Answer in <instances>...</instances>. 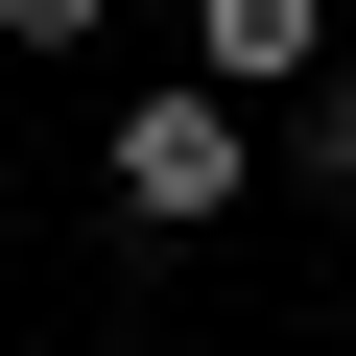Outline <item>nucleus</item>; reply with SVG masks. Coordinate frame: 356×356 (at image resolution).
Wrapping results in <instances>:
<instances>
[{
  "label": "nucleus",
  "mask_w": 356,
  "mask_h": 356,
  "mask_svg": "<svg viewBox=\"0 0 356 356\" xmlns=\"http://www.w3.org/2000/svg\"><path fill=\"white\" fill-rule=\"evenodd\" d=\"M238 191H261V119H238L214 72L119 95V214H166V238H191V214H238Z\"/></svg>",
  "instance_id": "obj_1"
},
{
  "label": "nucleus",
  "mask_w": 356,
  "mask_h": 356,
  "mask_svg": "<svg viewBox=\"0 0 356 356\" xmlns=\"http://www.w3.org/2000/svg\"><path fill=\"white\" fill-rule=\"evenodd\" d=\"M191 72H214L238 119H285V95L332 72V0H191Z\"/></svg>",
  "instance_id": "obj_2"
},
{
  "label": "nucleus",
  "mask_w": 356,
  "mask_h": 356,
  "mask_svg": "<svg viewBox=\"0 0 356 356\" xmlns=\"http://www.w3.org/2000/svg\"><path fill=\"white\" fill-rule=\"evenodd\" d=\"M285 166H309V191H356V48H332V72L285 95Z\"/></svg>",
  "instance_id": "obj_3"
},
{
  "label": "nucleus",
  "mask_w": 356,
  "mask_h": 356,
  "mask_svg": "<svg viewBox=\"0 0 356 356\" xmlns=\"http://www.w3.org/2000/svg\"><path fill=\"white\" fill-rule=\"evenodd\" d=\"M95 24H119V0H0V48H95Z\"/></svg>",
  "instance_id": "obj_4"
}]
</instances>
